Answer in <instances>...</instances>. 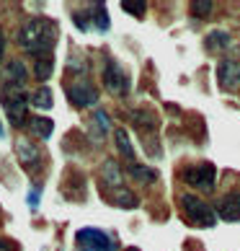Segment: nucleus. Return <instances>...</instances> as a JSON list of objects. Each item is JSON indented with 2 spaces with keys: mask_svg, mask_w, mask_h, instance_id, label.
I'll return each instance as SVG.
<instances>
[{
  "mask_svg": "<svg viewBox=\"0 0 240 251\" xmlns=\"http://www.w3.org/2000/svg\"><path fill=\"white\" fill-rule=\"evenodd\" d=\"M111 202L116 204V207H127V210L137 207V197H134L129 189H116V192L111 194Z\"/></svg>",
  "mask_w": 240,
  "mask_h": 251,
  "instance_id": "obj_19",
  "label": "nucleus"
},
{
  "mask_svg": "<svg viewBox=\"0 0 240 251\" xmlns=\"http://www.w3.org/2000/svg\"><path fill=\"white\" fill-rule=\"evenodd\" d=\"M181 207L183 212L189 215L191 223H196L199 228H212L217 223V215H215V210L209 207L207 202H201L196 194H181Z\"/></svg>",
  "mask_w": 240,
  "mask_h": 251,
  "instance_id": "obj_3",
  "label": "nucleus"
},
{
  "mask_svg": "<svg viewBox=\"0 0 240 251\" xmlns=\"http://www.w3.org/2000/svg\"><path fill=\"white\" fill-rule=\"evenodd\" d=\"M29 101H31V104H34L36 109H44V111H47V109H52V104H54V99H52V91H49L47 86H44V88H39V91H34Z\"/></svg>",
  "mask_w": 240,
  "mask_h": 251,
  "instance_id": "obj_18",
  "label": "nucleus"
},
{
  "mask_svg": "<svg viewBox=\"0 0 240 251\" xmlns=\"http://www.w3.org/2000/svg\"><path fill=\"white\" fill-rule=\"evenodd\" d=\"M101 184L109 189H122V169L116 161H106L101 166Z\"/></svg>",
  "mask_w": 240,
  "mask_h": 251,
  "instance_id": "obj_12",
  "label": "nucleus"
},
{
  "mask_svg": "<svg viewBox=\"0 0 240 251\" xmlns=\"http://www.w3.org/2000/svg\"><path fill=\"white\" fill-rule=\"evenodd\" d=\"M219 215L225 220H238L240 218V192H230L219 200Z\"/></svg>",
  "mask_w": 240,
  "mask_h": 251,
  "instance_id": "obj_13",
  "label": "nucleus"
},
{
  "mask_svg": "<svg viewBox=\"0 0 240 251\" xmlns=\"http://www.w3.org/2000/svg\"><path fill=\"white\" fill-rule=\"evenodd\" d=\"M215 179H217V169H215V163H209V161H201V163H191L183 169V181L191 184V187H196V189H215Z\"/></svg>",
  "mask_w": 240,
  "mask_h": 251,
  "instance_id": "obj_4",
  "label": "nucleus"
},
{
  "mask_svg": "<svg viewBox=\"0 0 240 251\" xmlns=\"http://www.w3.org/2000/svg\"><path fill=\"white\" fill-rule=\"evenodd\" d=\"M3 52H5V36H3V29H0V57H3Z\"/></svg>",
  "mask_w": 240,
  "mask_h": 251,
  "instance_id": "obj_24",
  "label": "nucleus"
},
{
  "mask_svg": "<svg viewBox=\"0 0 240 251\" xmlns=\"http://www.w3.org/2000/svg\"><path fill=\"white\" fill-rule=\"evenodd\" d=\"M67 99H70L72 106L88 109V106H93L96 101H98V91H96V86L88 78L80 75V78H75L72 83H67Z\"/></svg>",
  "mask_w": 240,
  "mask_h": 251,
  "instance_id": "obj_5",
  "label": "nucleus"
},
{
  "mask_svg": "<svg viewBox=\"0 0 240 251\" xmlns=\"http://www.w3.org/2000/svg\"><path fill=\"white\" fill-rule=\"evenodd\" d=\"M114 137H116V145H119V151H122V155L127 158V161L134 163V148H132V143H129L127 129H114Z\"/></svg>",
  "mask_w": 240,
  "mask_h": 251,
  "instance_id": "obj_17",
  "label": "nucleus"
},
{
  "mask_svg": "<svg viewBox=\"0 0 240 251\" xmlns=\"http://www.w3.org/2000/svg\"><path fill=\"white\" fill-rule=\"evenodd\" d=\"M122 8H124V11H129V13L145 16V3H129V0H124V3H122Z\"/></svg>",
  "mask_w": 240,
  "mask_h": 251,
  "instance_id": "obj_22",
  "label": "nucleus"
},
{
  "mask_svg": "<svg viewBox=\"0 0 240 251\" xmlns=\"http://www.w3.org/2000/svg\"><path fill=\"white\" fill-rule=\"evenodd\" d=\"M0 251H18V246L8 238H0Z\"/></svg>",
  "mask_w": 240,
  "mask_h": 251,
  "instance_id": "obj_23",
  "label": "nucleus"
},
{
  "mask_svg": "<svg viewBox=\"0 0 240 251\" xmlns=\"http://www.w3.org/2000/svg\"><path fill=\"white\" fill-rule=\"evenodd\" d=\"M0 135H3V127H0Z\"/></svg>",
  "mask_w": 240,
  "mask_h": 251,
  "instance_id": "obj_26",
  "label": "nucleus"
},
{
  "mask_svg": "<svg viewBox=\"0 0 240 251\" xmlns=\"http://www.w3.org/2000/svg\"><path fill=\"white\" fill-rule=\"evenodd\" d=\"M129 176L140 184H153L158 179V171L150 169V166H140V163H129Z\"/></svg>",
  "mask_w": 240,
  "mask_h": 251,
  "instance_id": "obj_15",
  "label": "nucleus"
},
{
  "mask_svg": "<svg viewBox=\"0 0 240 251\" xmlns=\"http://www.w3.org/2000/svg\"><path fill=\"white\" fill-rule=\"evenodd\" d=\"M54 70V54H47V57H36L34 62V75L39 80H47Z\"/></svg>",
  "mask_w": 240,
  "mask_h": 251,
  "instance_id": "obj_16",
  "label": "nucleus"
},
{
  "mask_svg": "<svg viewBox=\"0 0 240 251\" xmlns=\"http://www.w3.org/2000/svg\"><path fill=\"white\" fill-rule=\"evenodd\" d=\"M217 83L222 91H233L240 83V65L235 60H222L217 68Z\"/></svg>",
  "mask_w": 240,
  "mask_h": 251,
  "instance_id": "obj_8",
  "label": "nucleus"
},
{
  "mask_svg": "<svg viewBox=\"0 0 240 251\" xmlns=\"http://www.w3.org/2000/svg\"><path fill=\"white\" fill-rule=\"evenodd\" d=\"M16 155H18V163H21L26 171H39L42 151H39V145H36V143L29 140V137H18V140H16Z\"/></svg>",
  "mask_w": 240,
  "mask_h": 251,
  "instance_id": "obj_6",
  "label": "nucleus"
},
{
  "mask_svg": "<svg viewBox=\"0 0 240 251\" xmlns=\"http://www.w3.org/2000/svg\"><path fill=\"white\" fill-rule=\"evenodd\" d=\"M26 83V68L21 60H11L0 68V86H23Z\"/></svg>",
  "mask_w": 240,
  "mask_h": 251,
  "instance_id": "obj_9",
  "label": "nucleus"
},
{
  "mask_svg": "<svg viewBox=\"0 0 240 251\" xmlns=\"http://www.w3.org/2000/svg\"><path fill=\"white\" fill-rule=\"evenodd\" d=\"M57 36H60L57 21H52L47 16H34L29 21H23V26L18 29V44L26 54L47 57L57 44Z\"/></svg>",
  "mask_w": 240,
  "mask_h": 251,
  "instance_id": "obj_1",
  "label": "nucleus"
},
{
  "mask_svg": "<svg viewBox=\"0 0 240 251\" xmlns=\"http://www.w3.org/2000/svg\"><path fill=\"white\" fill-rule=\"evenodd\" d=\"M26 132H31V135H36V137H42V140H47V137L52 135V129H54V122L49 117H29L26 119Z\"/></svg>",
  "mask_w": 240,
  "mask_h": 251,
  "instance_id": "obj_11",
  "label": "nucleus"
},
{
  "mask_svg": "<svg viewBox=\"0 0 240 251\" xmlns=\"http://www.w3.org/2000/svg\"><path fill=\"white\" fill-rule=\"evenodd\" d=\"M29 94H26L23 86H0V104L8 111V119H11L13 127H23L26 125V106H29Z\"/></svg>",
  "mask_w": 240,
  "mask_h": 251,
  "instance_id": "obj_2",
  "label": "nucleus"
},
{
  "mask_svg": "<svg viewBox=\"0 0 240 251\" xmlns=\"http://www.w3.org/2000/svg\"><path fill=\"white\" fill-rule=\"evenodd\" d=\"M78 241H80V244H86V246H90V249H96V251H111V249H114L111 238H109L104 230H93V228L80 230Z\"/></svg>",
  "mask_w": 240,
  "mask_h": 251,
  "instance_id": "obj_10",
  "label": "nucleus"
},
{
  "mask_svg": "<svg viewBox=\"0 0 240 251\" xmlns=\"http://www.w3.org/2000/svg\"><path fill=\"white\" fill-rule=\"evenodd\" d=\"M127 251H140V249H127Z\"/></svg>",
  "mask_w": 240,
  "mask_h": 251,
  "instance_id": "obj_25",
  "label": "nucleus"
},
{
  "mask_svg": "<svg viewBox=\"0 0 240 251\" xmlns=\"http://www.w3.org/2000/svg\"><path fill=\"white\" fill-rule=\"evenodd\" d=\"M132 122L142 135H153L155 125H158V117H155V111H150V109H137L132 114Z\"/></svg>",
  "mask_w": 240,
  "mask_h": 251,
  "instance_id": "obj_14",
  "label": "nucleus"
},
{
  "mask_svg": "<svg viewBox=\"0 0 240 251\" xmlns=\"http://www.w3.org/2000/svg\"><path fill=\"white\" fill-rule=\"evenodd\" d=\"M104 86L116 96H124L129 91V75L119 68L114 60H106V70H104Z\"/></svg>",
  "mask_w": 240,
  "mask_h": 251,
  "instance_id": "obj_7",
  "label": "nucleus"
},
{
  "mask_svg": "<svg viewBox=\"0 0 240 251\" xmlns=\"http://www.w3.org/2000/svg\"><path fill=\"white\" fill-rule=\"evenodd\" d=\"M194 13L196 16H209L212 13V8H215V3H209V0H201V3H194Z\"/></svg>",
  "mask_w": 240,
  "mask_h": 251,
  "instance_id": "obj_21",
  "label": "nucleus"
},
{
  "mask_svg": "<svg viewBox=\"0 0 240 251\" xmlns=\"http://www.w3.org/2000/svg\"><path fill=\"white\" fill-rule=\"evenodd\" d=\"M230 44V34L225 31H215L207 36V50H215V47H227Z\"/></svg>",
  "mask_w": 240,
  "mask_h": 251,
  "instance_id": "obj_20",
  "label": "nucleus"
}]
</instances>
